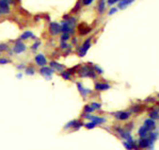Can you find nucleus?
<instances>
[{
	"mask_svg": "<svg viewBox=\"0 0 159 150\" xmlns=\"http://www.w3.org/2000/svg\"><path fill=\"white\" fill-rule=\"evenodd\" d=\"M119 1H121V0H108V4L109 5H113L114 3H117Z\"/></svg>",
	"mask_w": 159,
	"mask_h": 150,
	"instance_id": "obj_37",
	"label": "nucleus"
},
{
	"mask_svg": "<svg viewBox=\"0 0 159 150\" xmlns=\"http://www.w3.org/2000/svg\"><path fill=\"white\" fill-rule=\"evenodd\" d=\"M150 118L151 119H157L159 118V110H154L150 113Z\"/></svg>",
	"mask_w": 159,
	"mask_h": 150,
	"instance_id": "obj_24",
	"label": "nucleus"
},
{
	"mask_svg": "<svg viewBox=\"0 0 159 150\" xmlns=\"http://www.w3.org/2000/svg\"><path fill=\"white\" fill-rule=\"evenodd\" d=\"M69 38H71V34L62 33V35H61V38H60V42H65V43H66Z\"/></svg>",
	"mask_w": 159,
	"mask_h": 150,
	"instance_id": "obj_26",
	"label": "nucleus"
},
{
	"mask_svg": "<svg viewBox=\"0 0 159 150\" xmlns=\"http://www.w3.org/2000/svg\"><path fill=\"white\" fill-rule=\"evenodd\" d=\"M29 38H35L34 34L31 31H25L22 35H20V41H25V40H29Z\"/></svg>",
	"mask_w": 159,
	"mask_h": 150,
	"instance_id": "obj_17",
	"label": "nucleus"
},
{
	"mask_svg": "<svg viewBox=\"0 0 159 150\" xmlns=\"http://www.w3.org/2000/svg\"><path fill=\"white\" fill-rule=\"evenodd\" d=\"M0 16H1V12H0Z\"/></svg>",
	"mask_w": 159,
	"mask_h": 150,
	"instance_id": "obj_45",
	"label": "nucleus"
},
{
	"mask_svg": "<svg viewBox=\"0 0 159 150\" xmlns=\"http://www.w3.org/2000/svg\"><path fill=\"white\" fill-rule=\"evenodd\" d=\"M84 117L88 118V119H90L92 123H94L95 125H100V124L106 123V118H104V117H99V116H95V115H92V114H86Z\"/></svg>",
	"mask_w": 159,
	"mask_h": 150,
	"instance_id": "obj_5",
	"label": "nucleus"
},
{
	"mask_svg": "<svg viewBox=\"0 0 159 150\" xmlns=\"http://www.w3.org/2000/svg\"><path fill=\"white\" fill-rule=\"evenodd\" d=\"M49 65H50V67L53 68V70H58V71H61V72H62V71L65 69L64 65H62V64L58 63L57 61H50Z\"/></svg>",
	"mask_w": 159,
	"mask_h": 150,
	"instance_id": "obj_12",
	"label": "nucleus"
},
{
	"mask_svg": "<svg viewBox=\"0 0 159 150\" xmlns=\"http://www.w3.org/2000/svg\"><path fill=\"white\" fill-rule=\"evenodd\" d=\"M84 112L86 113V114H91L92 112H94V110H93V108H92L91 105H86L84 109Z\"/></svg>",
	"mask_w": 159,
	"mask_h": 150,
	"instance_id": "obj_27",
	"label": "nucleus"
},
{
	"mask_svg": "<svg viewBox=\"0 0 159 150\" xmlns=\"http://www.w3.org/2000/svg\"><path fill=\"white\" fill-rule=\"evenodd\" d=\"M105 8H106V3H105V0H100V1H99V3H98V8H97L99 14H102V13L105 12Z\"/></svg>",
	"mask_w": 159,
	"mask_h": 150,
	"instance_id": "obj_20",
	"label": "nucleus"
},
{
	"mask_svg": "<svg viewBox=\"0 0 159 150\" xmlns=\"http://www.w3.org/2000/svg\"><path fill=\"white\" fill-rule=\"evenodd\" d=\"M93 69H94L95 72H96V74H98V75H102V74H104V70H102V68L99 67L98 65H93Z\"/></svg>",
	"mask_w": 159,
	"mask_h": 150,
	"instance_id": "obj_28",
	"label": "nucleus"
},
{
	"mask_svg": "<svg viewBox=\"0 0 159 150\" xmlns=\"http://www.w3.org/2000/svg\"><path fill=\"white\" fill-rule=\"evenodd\" d=\"M76 121H77V119H73V120H71V121H68L67 124L64 126V130H67V129H69V128H74Z\"/></svg>",
	"mask_w": 159,
	"mask_h": 150,
	"instance_id": "obj_25",
	"label": "nucleus"
},
{
	"mask_svg": "<svg viewBox=\"0 0 159 150\" xmlns=\"http://www.w3.org/2000/svg\"><path fill=\"white\" fill-rule=\"evenodd\" d=\"M40 45H41V41H36V42H35V43L33 44V45L31 46V49H32L33 51H35V50H36V49H38V47H40Z\"/></svg>",
	"mask_w": 159,
	"mask_h": 150,
	"instance_id": "obj_33",
	"label": "nucleus"
},
{
	"mask_svg": "<svg viewBox=\"0 0 159 150\" xmlns=\"http://www.w3.org/2000/svg\"><path fill=\"white\" fill-rule=\"evenodd\" d=\"M25 72H26V75L28 76H33L35 74V69H34L33 66H27L25 68Z\"/></svg>",
	"mask_w": 159,
	"mask_h": 150,
	"instance_id": "obj_22",
	"label": "nucleus"
},
{
	"mask_svg": "<svg viewBox=\"0 0 159 150\" xmlns=\"http://www.w3.org/2000/svg\"><path fill=\"white\" fill-rule=\"evenodd\" d=\"M91 30L92 29L88 26L86 23H81L79 26H78V32H79L80 35H86V34L90 33Z\"/></svg>",
	"mask_w": 159,
	"mask_h": 150,
	"instance_id": "obj_10",
	"label": "nucleus"
},
{
	"mask_svg": "<svg viewBox=\"0 0 159 150\" xmlns=\"http://www.w3.org/2000/svg\"><path fill=\"white\" fill-rule=\"evenodd\" d=\"M72 43H73V44H74V45H75L76 43H77V38H73V41H72Z\"/></svg>",
	"mask_w": 159,
	"mask_h": 150,
	"instance_id": "obj_41",
	"label": "nucleus"
},
{
	"mask_svg": "<svg viewBox=\"0 0 159 150\" xmlns=\"http://www.w3.org/2000/svg\"><path fill=\"white\" fill-rule=\"evenodd\" d=\"M8 50H9L8 44H4V43L0 44V52H3V51H8Z\"/></svg>",
	"mask_w": 159,
	"mask_h": 150,
	"instance_id": "obj_29",
	"label": "nucleus"
},
{
	"mask_svg": "<svg viewBox=\"0 0 159 150\" xmlns=\"http://www.w3.org/2000/svg\"><path fill=\"white\" fill-rule=\"evenodd\" d=\"M61 32L62 33H68V34H74L75 33V29L74 28H72V27H69L67 25V23L65 21V20H63L62 23H61Z\"/></svg>",
	"mask_w": 159,
	"mask_h": 150,
	"instance_id": "obj_8",
	"label": "nucleus"
},
{
	"mask_svg": "<svg viewBox=\"0 0 159 150\" xmlns=\"http://www.w3.org/2000/svg\"><path fill=\"white\" fill-rule=\"evenodd\" d=\"M139 147L144 149V148H148V137H145V139H139Z\"/></svg>",
	"mask_w": 159,
	"mask_h": 150,
	"instance_id": "obj_19",
	"label": "nucleus"
},
{
	"mask_svg": "<svg viewBox=\"0 0 159 150\" xmlns=\"http://www.w3.org/2000/svg\"><path fill=\"white\" fill-rule=\"evenodd\" d=\"M117 11V8H112V9H110V11H109V15H113L114 13Z\"/></svg>",
	"mask_w": 159,
	"mask_h": 150,
	"instance_id": "obj_39",
	"label": "nucleus"
},
{
	"mask_svg": "<svg viewBox=\"0 0 159 150\" xmlns=\"http://www.w3.org/2000/svg\"><path fill=\"white\" fill-rule=\"evenodd\" d=\"M138 133H139V136H140V139H145V137H148V136L150 130H148V129L145 127V126H142V127H140V129H139Z\"/></svg>",
	"mask_w": 159,
	"mask_h": 150,
	"instance_id": "obj_16",
	"label": "nucleus"
},
{
	"mask_svg": "<svg viewBox=\"0 0 159 150\" xmlns=\"http://www.w3.org/2000/svg\"><path fill=\"white\" fill-rule=\"evenodd\" d=\"M91 40H92L91 38H87V40L84 41V44H82V46L77 49L78 56H79L80 58H82V56H84L86 54H87L88 50H89V49H90V47H91Z\"/></svg>",
	"mask_w": 159,
	"mask_h": 150,
	"instance_id": "obj_2",
	"label": "nucleus"
},
{
	"mask_svg": "<svg viewBox=\"0 0 159 150\" xmlns=\"http://www.w3.org/2000/svg\"><path fill=\"white\" fill-rule=\"evenodd\" d=\"M16 77H17L18 79H22V77H23V75H22V74H18V75H16Z\"/></svg>",
	"mask_w": 159,
	"mask_h": 150,
	"instance_id": "obj_43",
	"label": "nucleus"
},
{
	"mask_svg": "<svg viewBox=\"0 0 159 150\" xmlns=\"http://www.w3.org/2000/svg\"><path fill=\"white\" fill-rule=\"evenodd\" d=\"M143 110V105L141 104H137V105H133V106H131V109H130V113H139L141 112Z\"/></svg>",
	"mask_w": 159,
	"mask_h": 150,
	"instance_id": "obj_21",
	"label": "nucleus"
},
{
	"mask_svg": "<svg viewBox=\"0 0 159 150\" xmlns=\"http://www.w3.org/2000/svg\"><path fill=\"white\" fill-rule=\"evenodd\" d=\"M91 106L93 108V110H99L100 108H102V104L100 103H98V102H92L91 103Z\"/></svg>",
	"mask_w": 159,
	"mask_h": 150,
	"instance_id": "obj_31",
	"label": "nucleus"
},
{
	"mask_svg": "<svg viewBox=\"0 0 159 150\" xmlns=\"http://www.w3.org/2000/svg\"><path fill=\"white\" fill-rule=\"evenodd\" d=\"M145 101H154V98H152V97L151 98H148Z\"/></svg>",
	"mask_w": 159,
	"mask_h": 150,
	"instance_id": "obj_42",
	"label": "nucleus"
},
{
	"mask_svg": "<svg viewBox=\"0 0 159 150\" xmlns=\"http://www.w3.org/2000/svg\"><path fill=\"white\" fill-rule=\"evenodd\" d=\"M110 84L108 83H102V82H96L95 83V90H98V92H102V90H107L110 88Z\"/></svg>",
	"mask_w": 159,
	"mask_h": 150,
	"instance_id": "obj_14",
	"label": "nucleus"
},
{
	"mask_svg": "<svg viewBox=\"0 0 159 150\" xmlns=\"http://www.w3.org/2000/svg\"><path fill=\"white\" fill-rule=\"evenodd\" d=\"M14 1H15V0H14ZM16 1H18V2H19V1H20V0H16Z\"/></svg>",
	"mask_w": 159,
	"mask_h": 150,
	"instance_id": "obj_44",
	"label": "nucleus"
},
{
	"mask_svg": "<svg viewBox=\"0 0 159 150\" xmlns=\"http://www.w3.org/2000/svg\"><path fill=\"white\" fill-rule=\"evenodd\" d=\"M34 61H35V64L38 65L40 67H43V66H46V64H47V59H46V56L43 54V53H38L35 56L34 58Z\"/></svg>",
	"mask_w": 159,
	"mask_h": 150,
	"instance_id": "obj_6",
	"label": "nucleus"
},
{
	"mask_svg": "<svg viewBox=\"0 0 159 150\" xmlns=\"http://www.w3.org/2000/svg\"><path fill=\"white\" fill-rule=\"evenodd\" d=\"M130 115H131V113L127 112V111H119V112L114 113V117L117 120H127L130 118Z\"/></svg>",
	"mask_w": 159,
	"mask_h": 150,
	"instance_id": "obj_7",
	"label": "nucleus"
},
{
	"mask_svg": "<svg viewBox=\"0 0 159 150\" xmlns=\"http://www.w3.org/2000/svg\"><path fill=\"white\" fill-rule=\"evenodd\" d=\"M77 72L82 78H92V79H95L97 77V74L93 69V65L90 66V64L89 65H82V66H80L78 68Z\"/></svg>",
	"mask_w": 159,
	"mask_h": 150,
	"instance_id": "obj_1",
	"label": "nucleus"
},
{
	"mask_svg": "<svg viewBox=\"0 0 159 150\" xmlns=\"http://www.w3.org/2000/svg\"><path fill=\"white\" fill-rule=\"evenodd\" d=\"M71 46L68 45L67 43H65V42H60V48L62 49V50H66L67 48H69Z\"/></svg>",
	"mask_w": 159,
	"mask_h": 150,
	"instance_id": "obj_32",
	"label": "nucleus"
},
{
	"mask_svg": "<svg viewBox=\"0 0 159 150\" xmlns=\"http://www.w3.org/2000/svg\"><path fill=\"white\" fill-rule=\"evenodd\" d=\"M135 1V0H121L120 1V3H119V9H121V10H124L128 7L129 4H131Z\"/></svg>",
	"mask_w": 159,
	"mask_h": 150,
	"instance_id": "obj_18",
	"label": "nucleus"
},
{
	"mask_svg": "<svg viewBox=\"0 0 159 150\" xmlns=\"http://www.w3.org/2000/svg\"><path fill=\"white\" fill-rule=\"evenodd\" d=\"M71 76H72V74L68 70H63L61 72V77L64 80H71Z\"/></svg>",
	"mask_w": 159,
	"mask_h": 150,
	"instance_id": "obj_23",
	"label": "nucleus"
},
{
	"mask_svg": "<svg viewBox=\"0 0 159 150\" xmlns=\"http://www.w3.org/2000/svg\"><path fill=\"white\" fill-rule=\"evenodd\" d=\"M79 9H80V1H79V2H78L77 4H76V7H75L74 9H73L72 12H73V13H76V11H78Z\"/></svg>",
	"mask_w": 159,
	"mask_h": 150,
	"instance_id": "obj_36",
	"label": "nucleus"
},
{
	"mask_svg": "<svg viewBox=\"0 0 159 150\" xmlns=\"http://www.w3.org/2000/svg\"><path fill=\"white\" fill-rule=\"evenodd\" d=\"M27 46L23 43V41L20 40H17L14 43V46H13V52L16 53V54H19V53H23L26 51Z\"/></svg>",
	"mask_w": 159,
	"mask_h": 150,
	"instance_id": "obj_3",
	"label": "nucleus"
},
{
	"mask_svg": "<svg viewBox=\"0 0 159 150\" xmlns=\"http://www.w3.org/2000/svg\"><path fill=\"white\" fill-rule=\"evenodd\" d=\"M94 0H82V4L84 5H90Z\"/></svg>",
	"mask_w": 159,
	"mask_h": 150,
	"instance_id": "obj_35",
	"label": "nucleus"
},
{
	"mask_svg": "<svg viewBox=\"0 0 159 150\" xmlns=\"http://www.w3.org/2000/svg\"><path fill=\"white\" fill-rule=\"evenodd\" d=\"M53 72H55V70H53L51 67H48V66H43V67L40 68V74H41L43 77H45L46 80L51 79Z\"/></svg>",
	"mask_w": 159,
	"mask_h": 150,
	"instance_id": "obj_4",
	"label": "nucleus"
},
{
	"mask_svg": "<svg viewBox=\"0 0 159 150\" xmlns=\"http://www.w3.org/2000/svg\"><path fill=\"white\" fill-rule=\"evenodd\" d=\"M84 126L86 128H87V129H94L95 127H96V126H97V125H95L94 123H92V121H90V123H87V124H84Z\"/></svg>",
	"mask_w": 159,
	"mask_h": 150,
	"instance_id": "obj_30",
	"label": "nucleus"
},
{
	"mask_svg": "<svg viewBox=\"0 0 159 150\" xmlns=\"http://www.w3.org/2000/svg\"><path fill=\"white\" fill-rule=\"evenodd\" d=\"M2 1H5V2H8L9 4H13L14 2H15L14 0H2Z\"/></svg>",
	"mask_w": 159,
	"mask_h": 150,
	"instance_id": "obj_40",
	"label": "nucleus"
},
{
	"mask_svg": "<svg viewBox=\"0 0 159 150\" xmlns=\"http://www.w3.org/2000/svg\"><path fill=\"white\" fill-rule=\"evenodd\" d=\"M158 97H159V94H158Z\"/></svg>",
	"mask_w": 159,
	"mask_h": 150,
	"instance_id": "obj_46",
	"label": "nucleus"
},
{
	"mask_svg": "<svg viewBox=\"0 0 159 150\" xmlns=\"http://www.w3.org/2000/svg\"><path fill=\"white\" fill-rule=\"evenodd\" d=\"M11 63V61L9 59H5V58H0V65H4V64Z\"/></svg>",
	"mask_w": 159,
	"mask_h": 150,
	"instance_id": "obj_34",
	"label": "nucleus"
},
{
	"mask_svg": "<svg viewBox=\"0 0 159 150\" xmlns=\"http://www.w3.org/2000/svg\"><path fill=\"white\" fill-rule=\"evenodd\" d=\"M76 85H77V88H78L80 95H81L82 97L86 98L88 95L91 94V93H92L91 90H89V88H86V87H84V85H82V84H81L80 82H77V83H76Z\"/></svg>",
	"mask_w": 159,
	"mask_h": 150,
	"instance_id": "obj_11",
	"label": "nucleus"
},
{
	"mask_svg": "<svg viewBox=\"0 0 159 150\" xmlns=\"http://www.w3.org/2000/svg\"><path fill=\"white\" fill-rule=\"evenodd\" d=\"M49 32L51 35H58L61 32V26L58 23H50Z\"/></svg>",
	"mask_w": 159,
	"mask_h": 150,
	"instance_id": "obj_9",
	"label": "nucleus"
},
{
	"mask_svg": "<svg viewBox=\"0 0 159 150\" xmlns=\"http://www.w3.org/2000/svg\"><path fill=\"white\" fill-rule=\"evenodd\" d=\"M0 12H1V14H9L10 13V4L5 1L0 0Z\"/></svg>",
	"mask_w": 159,
	"mask_h": 150,
	"instance_id": "obj_13",
	"label": "nucleus"
},
{
	"mask_svg": "<svg viewBox=\"0 0 159 150\" xmlns=\"http://www.w3.org/2000/svg\"><path fill=\"white\" fill-rule=\"evenodd\" d=\"M143 126H145V127L148 128V130H150V132L154 129V128H156V123L154 119H151V118H148V119L144 120V125Z\"/></svg>",
	"mask_w": 159,
	"mask_h": 150,
	"instance_id": "obj_15",
	"label": "nucleus"
},
{
	"mask_svg": "<svg viewBox=\"0 0 159 150\" xmlns=\"http://www.w3.org/2000/svg\"><path fill=\"white\" fill-rule=\"evenodd\" d=\"M25 68H26L25 64H19V65H17V69L18 70H22V69H25Z\"/></svg>",
	"mask_w": 159,
	"mask_h": 150,
	"instance_id": "obj_38",
	"label": "nucleus"
}]
</instances>
